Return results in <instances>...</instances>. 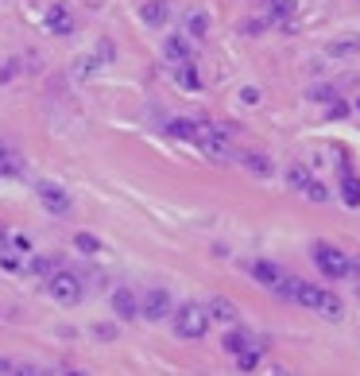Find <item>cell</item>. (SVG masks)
<instances>
[{
  "label": "cell",
  "instance_id": "ffe728a7",
  "mask_svg": "<svg viewBox=\"0 0 360 376\" xmlns=\"http://www.w3.org/2000/svg\"><path fill=\"white\" fill-rule=\"evenodd\" d=\"M167 132H171L175 140H190V144L198 140V124L194 120H186V117H175L171 124H167Z\"/></svg>",
  "mask_w": 360,
  "mask_h": 376
},
{
  "label": "cell",
  "instance_id": "1f68e13d",
  "mask_svg": "<svg viewBox=\"0 0 360 376\" xmlns=\"http://www.w3.org/2000/svg\"><path fill=\"white\" fill-rule=\"evenodd\" d=\"M310 97H314V101H321V105H330V101L337 97V89H330V86H318V89L310 93Z\"/></svg>",
  "mask_w": 360,
  "mask_h": 376
},
{
  "label": "cell",
  "instance_id": "8992f818",
  "mask_svg": "<svg viewBox=\"0 0 360 376\" xmlns=\"http://www.w3.org/2000/svg\"><path fill=\"white\" fill-rule=\"evenodd\" d=\"M35 198L43 202V209L47 214H55V218H62V214H70V190L62 187V182H50V178H43V182H35Z\"/></svg>",
  "mask_w": 360,
  "mask_h": 376
},
{
  "label": "cell",
  "instance_id": "d6986e66",
  "mask_svg": "<svg viewBox=\"0 0 360 376\" xmlns=\"http://www.w3.org/2000/svg\"><path fill=\"white\" fill-rule=\"evenodd\" d=\"M55 267H59V260H50V256H28L23 260V272H31V276H39V279H47Z\"/></svg>",
  "mask_w": 360,
  "mask_h": 376
},
{
  "label": "cell",
  "instance_id": "d4e9b609",
  "mask_svg": "<svg viewBox=\"0 0 360 376\" xmlns=\"http://www.w3.org/2000/svg\"><path fill=\"white\" fill-rule=\"evenodd\" d=\"M294 8H299V0H267V16L283 24H287V16H294Z\"/></svg>",
  "mask_w": 360,
  "mask_h": 376
},
{
  "label": "cell",
  "instance_id": "836d02e7",
  "mask_svg": "<svg viewBox=\"0 0 360 376\" xmlns=\"http://www.w3.org/2000/svg\"><path fill=\"white\" fill-rule=\"evenodd\" d=\"M16 70H20V62H16V59L4 62V66H0V82H12V78H16Z\"/></svg>",
  "mask_w": 360,
  "mask_h": 376
},
{
  "label": "cell",
  "instance_id": "2e32d148",
  "mask_svg": "<svg viewBox=\"0 0 360 376\" xmlns=\"http://www.w3.org/2000/svg\"><path fill=\"white\" fill-rule=\"evenodd\" d=\"M240 163H244L248 171H252L256 178H272V175H275V163H272L267 156H260V151H244Z\"/></svg>",
  "mask_w": 360,
  "mask_h": 376
},
{
  "label": "cell",
  "instance_id": "4dcf8cb0",
  "mask_svg": "<svg viewBox=\"0 0 360 376\" xmlns=\"http://www.w3.org/2000/svg\"><path fill=\"white\" fill-rule=\"evenodd\" d=\"M93 55H97L101 62H113V59H117V47H113V39H101V43H97V50H93Z\"/></svg>",
  "mask_w": 360,
  "mask_h": 376
},
{
  "label": "cell",
  "instance_id": "83f0119b",
  "mask_svg": "<svg viewBox=\"0 0 360 376\" xmlns=\"http://www.w3.org/2000/svg\"><path fill=\"white\" fill-rule=\"evenodd\" d=\"M8 252H16V256H31V237L12 233V237H8Z\"/></svg>",
  "mask_w": 360,
  "mask_h": 376
},
{
  "label": "cell",
  "instance_id": "52a82bcc",
  "mask_svg": "<svg viewBox=\"0 0 360 376\" xmlns=\"http://www.w3.org/2000/svg\"><path fill=\"white\" fill-rule=\"evenodd\" d=\"M113 310H117V318H124V322H136L140 318V295L132 288H117L113 291Z\"/></svg>",
  "mask_w": 360,
  "mask_h": 376
},
{
  "label": "cell",
  "instance_id": "44dd1931",
  "mask_svg": "<svg viewBox=\"0 0 360 376\" xmlns=\"http://www.w3.org/2000/svg\"><path fill=\"white\" fill-rule=\"evenodd\" d=\"M175 82L182 89H202V78H198L194 62H178V66H175Z\"/></svg>",
  "mask_w": 360,
  "mask_h": 376
},
{
  "label": "cell",
  "instance_id": "74e56055",
  "mask_svg": "<svg viewBox=\"0 0 360 376\" xmlns=\"http://www.w3.org/2000/svg\"><path fill=\"white\" fill-rule=\"evenodd\" d=\"M8 237H12L8 229H0V256H4V252H8Z\"/></svg>",
  "mask_w": 360,
  "mask_h": 376
},
{
  "label": "cell",
  "instance_id": "4316f807",
  "mask_svg": "<svg viewBox=\"0 0 360 376\" xmlns=\"http://www.w3.org/2000/svg\"><path fill=\"white\" fill-rule=\"evenodd\" d=\"M357 50H360V39H337V43H330L333 59H349V55H357Z\"/></svg>",
  "mask_w": 360,
  "mask_h": 376
},
{
  "label": "cell",
  "instance_id": "e575fe53",
  "mask_svg": "<svg viewBox=\"0 0 360 376\" xmlns=\"http://www.w3.org/2000/svg\"><path fill=\"white\" fill-rule=\"evenodd\" d=\"M263 28H267V20H248V24H244L240 31H244V35H260Z\"/></svg>",
  "mask_w": 360,
  "mask_h": 376
},
{
  "label": "cell",
  "instance_id": "7c38bea8",
  "mask_svg": "<svg viewBox=\"0 0 360 376\" xmlns=\"http://www.w3.org/2000/svg\"><path fill=\"white\" fill-rule=\"evenodd\" d=\"M182 31L190 35V39H205L209 35V12L205 8H190L182 20Z\"/></svg>",
  "mask_w": 360,
  "mask_h": 376
},
{
  "label": "cell",
  "instance_id": "e0dca14e",
  "mask_svg": "<svg viewBox=\"0 0 360 376\" xmlns=\"http://www.w3.org/2000/svg\"><path fill=\"white\" fill-rule=\"evenodd\" d=\"M163 55L175 62V66H178V62H190V59H194V50H190V43H186L182 35H171V39L163 43Z\"/></svg>",
  "mask_w": 360,
  "mask_h": 376
},
{
  "label": "cell",
  "instance_id": "8d00e7d4",
  "mask_svg": "<svg viewBox=\"0 0 360 376\" xmlns=\"http://www.w3.org/2000/svg\"><path fill=\"white\" fill-rule=\"evenodd\" d=\"M12 368H16V365H12L8 357H0V376H12Z\"/></svg>",
  "mask_w": 360,
  "mask_h": 376
},
{
  "label": "cell",
  "instance_id": "f35d334b",
  "mask_svg": "<svg viewBox=\"0 0 360 376\" xmlns=\"http://www.w3.org/2000/svg\"><path fill=\"white\" fill-rule=\"evenodd\" d=\"M349 276L360 279V260H352V256H349Z\"/></svg>",
  "mask_w": 360,
  "mask_h": 376
},
{
  "label": "cell",
  "instance_id": "7402d4cb",
  "mask_svg": "<svg viewBox=\"0 0 360 376\" xmlns=\"http://www.w3.org/2000/svg\"><path fill=\"white\" fill-rule=\"evenodd\" d=\"M74 248H78L82 256H101V252H105V245H101L93 233H74Z\"/></svg>",
  "mask_w": 360,
  "mask_h": 376
},
{
  "label": "cell",
  "instance_id": "f546056e",
  "mask_svg": "<svg viewBox=\"0 0 360 376\" xmlns=\"http://www.w3.org/2000/svg\"><path fill=\"white\" fill-rule=\"evenodd\" d=\"M306 198H310V202H330V190H325L318 178H314L310 187H306Z\"/></svg>",
  "mask_w": 360,
  "mask_h": 376
},
{
  "label": "cell",
  "instance_id": "d6a6232c",
  "mask_svg": "<svg viewBox=\"0 0 360 376\" xmlns=\"http://www.w3.org/2000/svg\"><path fill=\"white\" fill-rule=\"evenodd\" d=\"M240 101H244V105H260V89H256V86H244L240 89Z\"/></svg>",
  "mask_w": 360,
  "mask_h": 376
},
{
  "label": "cell",
  "instance_id": "9a60e30c",
  "mask_svg": "<svg viewBox=\"0 0 360 376\" xmlns=\"http://www.w3.org/2000/svg\"><path fill=\"white\" fill-rule=\"evenodd\" d=\"M23 175V159L20 151H12L4 140H0V178H20Z\"/></svg>",
  "mask_w": 360,
  "mask_h": 376
},
{
  "label": "cell",
  "instance_id": "ac0fdd59",
  "mask_svg": "<svg viewBox=\"0 0 360 376\" xmlns=\"http://www.w3.org/2000/svg\"><path fill=\"white\" fill-rule=\"evenodd\" d=\"M221 346H225V353L240 357L244 349H248V346H256V341H252V337H248V334H244V330H229V334H225V341H221Z\"/></svg>",
  "mask_w": 360,
  "mask_h": 376
},
{
  "label": "cell",
  "instance_id": "484cf974",
  "mask_svg": "<svg viewBox=\"0 0 360 376\" xmlns=\"http://www.w3.org/2000/svg\"><path fill=\"white\" fill-rule=\"evenodd\" d=\"M287 182H291V187L299 190V194H306V187L314 182V175H310L306 167H299V163H294V167H287Z\"/></svg>",
  "mask_w": 360,
  "mask_h": 376
},
{
  "label": "cell",
  "instance_id": "ba28073f",
  "mask_svg": "<svg viewBox=\"0 0 360 376\" xmlns=\"http://www.w3.org/2000/svg\"><path fill=\"white\" fill-rule=\"evenodd\" d=\"M205 314H209V322H225V326H233L236 322V303L233 299H225V295H214L209 303H205Z\"/></svg>",
  "mask_w": 360,
  "mask_h": 376
},
{
  "label": "cell",
  "instance_id": "30bf717a",
  "mask_svg": "<svg viewBox=\"0 0 360 376\" xmlns=\"http://www.w3.org/2000/svg\"><path fill=\"white\" fill-rule=\"evenodd\" d=\"M252 276H256V283H263L267 291H275L283 283V276H287V272H283L279 264H272V260H256V264H252Z\"/></svg>",
  "mask_w": 360,
  "mask_h": 376
},
{
  "label": "cell",
  "instance_id": "ab89813d",
  "mask_svg": "<svg viewBox=\"0 0 360 376\" xmlns=\"http://www.w3.org/2000/svg\"><path fill=\"white\" fill-rule=\"evenodd\" d=\"M12 376H39L35 368H12Z\"/></svg>",
  "mask_w": 360,
  "mask_h": 376
},
{
  "label": "cell",
  "instance_id": "cb8c5ba5",
  "mask_svg": "<svg viewBox=\"0 0 360 376\" xmlns=\"http://www.w3.org/2000/svg\"><path fill=\"white\" fill-rule=\"evenodd\" d=\"M260 361H263V346H248L240 357H236V368H240V373H256Z\"/></svg>",
  "mask_w": 360,
  "mask_h": 376
},
{
  "label": "cell",
  "instance_id": "9c48e42d",
  "mask_svg": "<svg viewBox=\"0 0 360 376\" xmlns=\"http://www.w3.org/2000/svg\"><path fill=\"white\" fill-rule=\"evenodd\" d=\"M321 295H325V288H318V283H306V279H299V283H294V299H291V303H299V307H306V310H314V314H318Z\"/></svg>",
  "mask_w": 360,
  "mask_h": 376
},
{
  "label": "cell",
  "instance_id": "3957f363",
  "mask_svg": "<svg viewBox=\"0 0 360 376\" xmlns=\"http://www.w3.org/2000/svg\"><path fill=\"white\" fill-rule=\"evenodd\" d=\"M229 140H233V129H229V124H198V140L194 144L209 159L225 163V159L233 156V144H229Z\"/></svg>",
  "mask_w": 360,
  "mask_h": 376
},
{
  "label": "cell",
  "instance_id": "603a6c76",
  "mask_svg": "<svg viewBox=\"0 0 360 376\" xmlns=\"http://www.w3.org/2000/svg\"><path fill=\"white\" fill-rule=\"evenodd\" d=\"M318 314H321V318H330V322H337V318L345 314V303H341V299L333 295V291H325V295H321V307H318Z\"/></svg>",
  "mask_w": 360,
  "mask_h": 376
},
{
  "label": "cell",
  "instance_id": "6da1fadb",
  "mask_svg": "<svg viewBox=\"0 0 360 376\" xmlns=\"http://www.w3.org/2000/svg\"><path fill=\"white\" fill-rule=\"evenodd\" d=\"M47 295L59 303V307H78L82 295H86V283H82L78 272H70V267H55L47 276Z\"/></svg>",
  "mask_w": 360,
  "mask_h": 376
},
{
  "label": "cell",
  "instance_id": "5b68a950",
  "mask_svg": "<svg viewBox=\"0 0 360 376\" xmlns=\"http://www.w3.org/2000/svg\"><path fill=\"white\" fill-rule=\"evenodd\" d=\"M171 314H175V299H171L167 288H147L144 295H140V318L163 322V318H171Z\"/></svg>",
  "mask_w": 360,
  "mask_h": 376
},
{
  "label": "cell",
  "instance_id": "d590c367",
  "mask_svg": "<svg viewBox=\"0 0 360 376\" xmlns=\"http://www.w3.org/2000/svg\"><path fill=\"white\" fill-rule=\"evenodd\" d=\"M345 113H349V105H345V101H333V105H330V117H345Z\"/></svg>",
  "mask_w": 360,
  "mask_h": 376
},
{
  "label": "cell",
  "instance_id": "5bb4252c",
  "mask_svg": "<svg viewBox=\"0 0 360 376\" xmlns=\"http://www.w3.org/2000/svg\"><path fill=\"white\" fill-rule=\"evenodd\" d=\"M47 31H50V35H70V31H74V20H70L66 4H50V12H47Z\"/></svg>",
  "mask_w": 360,
  "mask_h": 376
},
{
  "label": "cell",
  "instance_id": "7a4b0ae2",
  "mask_svg": "<svg viewBox=\"0 0 360 376\" xmlns=\"http://www.w3.org/2000/svg\"><path fill=\"white\" fill-rule=\"evenodd\" d=\"M171 322H175V334L182 341H202L205 330H209V314H205L202 303H182V307H175Z\"/></svg>",
  "mask_w": 360,
  "mask_h": 376
},
{
  "label": "cell",
  "instance_id": "8fae6325",
  "mask_svg": "<svg viewBox=\"0 0 360 376\" xmlns=\"http://www.w3.org/2000/svg\"><path fill=\"white\" fill-rule=\"evenodd\" d=\"M341 202H345L349 209L360 206V178L352 175L349 163H341Z\"/></svg>",
  "mask_w": 360,
  "mask_h": 376
},
{
  "label": "cell",
  "instance_id": "60d3db41",
  "mask_svg": "<svg viewBox=\"0 0 360 376\" xmlns=\"http://www.w3.org/2000/svg\"><path fill=\"white\" fill-rule=\"evenodd\" d=\"M272 376H291V373H287V368H272Z\"/></svg>",
  "mask_w": 360,
  "mask_h": 376
},
{
  "label": "cell",
  "instance_id": "277c9868",
  "mask_svg": "<svg viewBox=\"0 0 360 376\" xmlns=\"http://www.w3.org/2000/svg\"><path fill=\"white\" fill-rule=\"evenodd\" d=\"M314 264L325 279H349V252H341L337 245H325L318 241L314 245Z\"/></svg>",
  "mask_w": 360,
  "mask_h": 376
},
{
  "label": "cell",
  "instance_id": "f1b7e54d",
  "mask_svg": "<svg viewBox=\"0 0 360 376\" xmlns=\"http://www.w3.org/2000/svg\"><path fill=\"white\" fill-rule=\"evenodd\" d=\"M105 62L97 59V55H82L78 59V78H86V74H93V70H101Z\"/></svg>",
  "mask_w": 360,
  "mask_h": 376
},
{
  "label": "cell",
  "instance_id": "4fadbf2b",
  "mask_svg": "<svg viewBox=\"0 0 360 376\" xmlns=\"http://www.w3.org/2000/svg\"><path fill=\"white\" fill-rule=\"evenodd\" d=\"M140 20H144L147 28H163V24L171 20V4H167V0H147L144 8H140Z\"/></svg>",
  "mask_w": 360,
  "mask_h": 376
}]
</instances>
